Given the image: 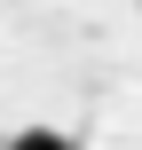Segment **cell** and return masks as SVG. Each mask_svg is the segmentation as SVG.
Segmentation results:
<instances>
[{
  "label": "cell",
  "mask_w": 142,
  "mask_h": 150,
  "mask_svg": "<svg viewBox=\"0 0 142 150\" xmlns=\"http://www.w3.org/2000/svg\"><path fill=\"white\" fill-rule=\"evenodd\" d=\"M8 150H79V142H71V134H55V127H24Z\"/></svg>",
  "instance_id": "6da1fadb"
}]
</instances>
